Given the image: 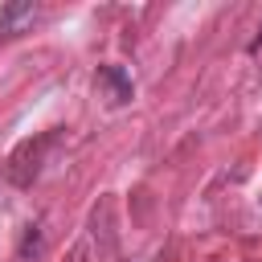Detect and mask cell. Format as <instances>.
I'll list each match as a JSON object with an SVG mask.
<instances>
[{
    "label": "cell",
    "mask_w": 262,
    "mask_h": 262,
    "mask_svg": "<svg viewBox=\"0 0 262 262\" xmlns=\"http://www.w3.org/2000/svg\"><path fill=\"white\" fill-rule=\"evenodd\" d=\"M33 16H37V4H29V0H12V4H4V12H0V37L25 33V29L33 25Z\"/></svg>",
    "instance_id": "1"
},
{
    "label": "cell",
    "mask_w": 262,
    "mask_h": 262,
    "mask_svg": "<svg viewBox=\"0 0 262 262\" xmlns=\"http://www.w3.org/2000/svg\"><path fill=\"white\" fill-rule=\"evenodd\" d=\"M98 86H106V98L111 102H127L131 98V78L119 66H102L98 70Z\"/></svg>",
    "instance_id": "2"
}]
</instances>
